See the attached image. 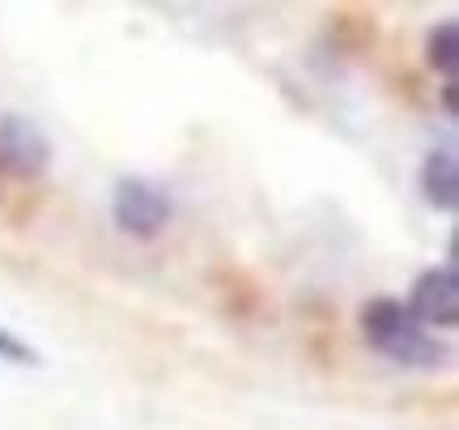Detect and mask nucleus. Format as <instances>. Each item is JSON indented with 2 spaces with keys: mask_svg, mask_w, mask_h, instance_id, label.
I'll use <instances>...</instances> for the list:
<instances>
[{
  "mask_svg": "<svg viewBox=\"0 0 459 430\" xmlns=\"http://www.w3.org/2000/svg\"><path fill=\"white\" fill-rule=\"evenodd\" d=\"M361 332L375 354L392 358L400 366H443L446 363V346L434 341L429 329H421L412 312L400 298L378 294L361 307Z\"/></svg>",
  "mask_w": 459,
  "mask_h": 430,
  "instance_id": "1",
  "label": "nucleus"
},
{
  "mask_svg": "<svg viewBox=\"0 0 459 430\" xmlns=\"http://www.w3.org/2000/svg\"><path fill=\"white\" fill-rule=\"evenodd\" d=\"M175 214V205L158 183L141 180V175H124L111 188V222L132 239H153L166 231V222Z\"/></svg>",
  "mask_w": 459,
  "mask_h": 430,
  "instance_id": "2",
  "label": "nucleus"
},
{
  "mask_svg": "<svg viewBox=\"0 0 459 430\" xmlns=\"http://www.w3.org/2000/svg\"><path fill=\"white\" fill-rule=\"evenodd\" d=\"M51 166V141L48 133L34 124V119L17 116H0V175L17 183H34L43 180Z\"/></svg>",
  "mask_w": 459,
  "mask_h": 430,
  "instance_id": "3",
  "label": "nucleus"
},
{
  "mask_svg": "<svg viewBox=\"0 0 459 430\" xmlns=\"http://www.w3.org/2000/svg\"><path fill=\"white\" fill-rule=\"evenodd\" d=\"M404 307L412 312V320L421 329H455L459 324V273L446 265H434L426 273H417Z\"/></svg>",
  "mask_w": 459,
  "mask_h": 430,
  "instance_id": "4",
  "label": "nucleus"
},
{
  "mask_svg": "<svg viewBox=\"0 0 459 430\" xmlns=\"http://www.w3.org/2000/svg\"><path fill=\"white\" fill-rule=\"evenodd\" d=\"M417 183H421V197H426L429 209L455 214L459 209V154H455V145L429 149Z\"/></svg>",
  "mask_w": 459,
  "mask_h": 430,
  "instance_id": "5",
  "label": "nucleus"
},
{
  "mask_svg": "<svg viewBox=\"0 0 459 430\" xmlns=\"http://www.w3.org/2000/svg\"><path fill=\"white\" fill-rule=\"evenodd\" d=\"M426 60L434 73H443L446 82H455L459 73V26L446 17V22H438L434 31H429V43H426Z\"/></svg>",
  "mask_w": 459,
  "mask_h": 430,
  "instance_id": "6",
  "label": "nucleus"
},
{
  "mask_svg": "<svg viewBox=\"0 0 459 430\" xmlns=\"http://www.w3.org/2000/svg\"><path fill=\"white\" fill-rule=\"evenodd\" d=\"M0 358H4V363H13V366H39V354H34V349L9 329H0Z\"/></svg>",
  "mask_w": 459,
  "mask_h": 430,
  "instance_id": "7",
  "label": "nucleus"
},
{
  "mask_svg": "<svg viewBox=\"0 0 459 430\" xmlns=\"http://www.w3.org/2000/svg\"><path fill=\"white\" fill-rule=\"evenodd\" d=\"M443 111L451 119L459 116V102H455V82H443Z\"/></svg>",
  "mask_w": 459,
  "mask_h": 430,
  "instance_id": "8",
  "label": "nucleus"
}]
</instances>
